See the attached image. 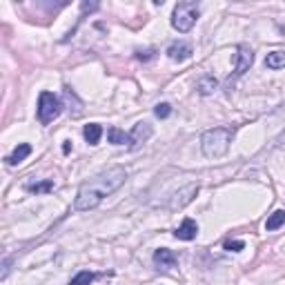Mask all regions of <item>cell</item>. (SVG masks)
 <instances>
[{
	"label": "cell",
	"instance_id": "1",
	"mask_svg": "<svg viewBox=\"0 0 285 285\" xmlns=\"http://www.w3.org/2000/svg\"><path fill=\"white\" fill-rule=\"evenodd\" d=\"M127 180V172L125 167L120 165H114V167H107L98 172L96 176H92L89 180L78 187V194H76V201H74V210L78 212H89L94 208L105 201L109 194H114L118 187H123Z\"/></svg>",
	"mask_w": 285,
	"mask_h": 285
},
{
	"label": "cell",
	"instance_id": "2",
	"mask_svg": "<svg viewBox=\"0 0 285 285\" xmlns=\"http://www.w3.org/2000/svg\"><path fill=\"white\" fill-rule=\"evenodd\" d=\"M234 127H214V129H208L201 136V149L205 156L210 159H221V156L227 154L229 143L234 138Z\"/></svg>",
	"mask_w": 285,
	"mask_h": 285
},
{
	"label": "cell",
	"instance_id": "3",
	"mask_svg": "<svg viewBox=\"0 0 285 285\" xmlns=\"http://www.w3.org/2000/svg\"><path fill=\"white\" fill-rule=\"evenodd\" d=\"M198 14H201V9H198L196 3H187V0H183V3H178L176 7H174L172 27L176 29V32H180V34L190 32V29L196 25Z\"/></svg>",
	"mask_w": 285,
	"mask_h": 285
},
{
	"label": "cell",
	"instance_id": "4",
	"mask_svg": "<svg viewBox=\"0 0 285 285\" xmlns=\"http://www.w3.org/2000/svg\"><path fill=\"white\" fill-rule=\"evenodd\" d=\"M60 112H63V102L58 100V96H54L51 92H42L38 98V120L42 125L54 123Z\"/></svg>",
	"mask_w": 285,
	"mask_h": 285
},
{
	"label": "cell",
	"instance_id": "5",
	"mask_svg": "<svg viewBox=\"0 0 285 285\" xmlns=\"http://www.w3.org/2000/svg\"><path fill=\"white\" fill-rule=\"evenodd\" d=\"M154 134V129H151V125L149 123H136L134 125V129L129 132V149H136L138 145H143L147 138Z\"/></svg>",
	"mask_w": 285,
	"mask_h": 285
},
{
	"label": "cell",
	"instance_id": "6",
	"mask_svg": "<svg viewBox=\"0 0 285 285\" xmlns=\"http://www.w3.org/2000/svg\"><path fill=\"white\" fill-rule=\"evenodd\" d=\"M252 63H254V51L247 45H239V49H236V76L245 74L252 67Z\"/></svg>",
	"mask_w": 285,
	"mask_h": 285
},
{
	"label": "cell",
	"instance_id": "7",
	"mask_svg": "<svg viewBox=\"0 0 285 285\" xmlns=\"http://www.w3.org/2000/svg\"><path fill=\"white\" fill-rule=\"evenodd\" d=\"M167 56L172 60H176V63H183V60L192 56V45L190 42H183V40L172 42V45L167 47Z\"/></svg>",
	"mask_w": 285,
	"mask_h": 285
},
{
	"label": "cell",
	"instance_id": "8",
	"mask_svg": "<svg viewBox=\"0 0 285 285\" xmlns=\"http://www.w3.org/2000/svg\"><path fill=\"white\" fill-rule=\"evenodd\" d=\"M196 234H198V225H196V221H192V218H185V221L178 225L176 232H174V236L180 239V241H192V239H196Z\"/></svg>",
	"mask_w": 285,
	"mask_h": 285
},
{
	"label": "cell",
	"instance_id": "9",
	"mask_svg": "<svg viewBox=\"0 0 285 285\" xmlns=\"http://www.w3.org/2000/svg\"><path fill=\"white\" fill-rule=\"evenodd\" d=\"M154 263L161 265V268H174V265L178 263L176 254H174L172 250H165V247H161V250L154 252Z\"/></svg>",
	"mask_w": 285,
	"mask_h": 285
},
{
	"label": "cell",
	"instance_id": "10",
	"mask_svg": "<svg viewBox=\"0 0 285 285\" xmlns=\"http://www.w3.org/2000/svg\"><path fill=\"white\" fill-rule=\"evenodd\" d=\"M29 154H32V145L20 143V145H18V147L7 156V163H9V165H18V163H22Z\"/></svg>",
	"mask_w": 285,
	"mask_h": 285
},
{
	"label": "cell",
	"instance_id": "11",
	"mask_svg": "<svg viewBox=\"0 0 285 285\" xmlns=\"http://www.w3.org/2000/svg\"><path fill=\"white\" fill-rule=\"evenodd\" d=\"M198 192V185H187L185 190H180L176 194V198H174V203H172V208H183V205H187L192 201V196Z\"/></svg>",
	"mask_w": 285,
	"mask_h": 285
},
{
	"label": "cell",
	"instance_id": "12",
	"mask_svg": "<svg viewBox=\"0 0 285 285\" xmlns=\"http://www.w3.org/2000/svg\"><path fill=\"white\" fill-rule=\"evenodd\" d=\"M83 136H85V141H87L89 145H98L100 136H102V127H100L98 123H89V125H85Z\"/></svg>",
	"mask_w": 285,
	"mask_h": 285
},
{
	"label": "cell",
	"instance_id": "13",
	"mask_svg": "<svg viewBox=\"0 0 285 285\" xmlns=\"http://www.w3.org/2000/svg\"><path fill=\"white\" fill-rule=\"evenodd\" d=\"M216 87H218L216 78H214V76H210V74H205V76H201V78L196 81V89H198V94H203V96L212 94Z\"/></svg>",
	"mask_w": 285,
	"mask_h": 285
},
{
	"label": "cell",
	"instance_id": "14",
	"mask_svg": "<svg viewBox=\"0 0 285 285\" xmlns=\"http://www.w3.org/2000/svg\"><path fill=\"white\" fill-rule=\"evenodd\" d=\"M281 225H285V212L276 210L274 214H270V218L265 221V229H268V232H274V229H278Z\"/></svg>",
	"mask_w": 285,
	"mask_h": 285
},
{
	"label": "cell",
	"instance_id": "15",
	"mask_svg": "<svg viewBox=\"0 0 285 285\" xmlns=\"http://www.w3.org/2000/svg\"><path fill=\"white\" fill-rule=\"evenodd\" d=\"M25 190L32 194H49L54 190V180L45 178V180H40V183H29V185H25Z\"/></svg>",
	"mask_w": 285,
	"mask_h": 285
},
{
	"label": "cell",
	"instance_id": "16",
	"mask_svg": "<svg viewBox=\"0 0 285 285\" xmlns=\"http://www.w3.org/2000/svg\"><path fill=\"white\" fill-rule=\"evenodd\" d=\"M107 138L112 145H125L129 143V134H125L123 129H118V127H109L107 129Z\"/></svg>",
	"mask_w": 285,
	"mask_h": 285
},
{
	"label": "cell",
	"instance_id": "17",
	"mask_svg": "<svg viewBox=\"0 0 285 285\" xmlns=\"http://www.w3.org/2000/svg\"><path fill=\"white\" fill-rule=\"evenodd\" d=\"M265 65H268L270 69H281V67H285V51H272V54H268V58H265Z\"/></svg>",
	"mask_w": 285,
	"mask_h": 285
},
{
	"label": "cell",
	"instance_id": "18",
	"mask_svg": "<svg viewBox=\"0 0 285 285\" xmlns=\"http://www.w3.org/2000/svg\"><path fill=\"white\" fill-rule=\"evenodd\" d=\"M94 281V274L92 272H87V270H83V272H78V274L71 278L69 281V285H89Z\"/></svg>",
	"mask_w": 285,
	"mask_h": 285
},
{
	"label": "cell",
	"instance_id": "19",
	"mask_svg": "<svg viewBox=\"0 0 285 285\" xmlns=\"http://www.w3.org/2000/svg\"><path fill=\"white\" fill-rule=\"evenodd\" d=\"M154 114L159 118H167L169 114H172V105H169V102H159V105L154 107Z\"/></svg>",
	"mask_w": 285,
	"mask_h": 285
},
{
	"label": "cell",
	"instance_id": "20",
	"mask_svg": "<svg viewBox=\"0 0 285 285\" xmlns=\"http://www.w3.org/2000/svg\"><path fill=\"white\" fill-rule=\"evenodd\" d=\"M225 250L227 252H241V250H245V243L243 241H225Z\"/></svg>",
	"mask_w": 285,
	"mask_h": 285
},
{
	"label": "cell",
	"instance_id": "21",
	"mask_svg": "<svg viewBox=\"0 0 285 285\" xmlns=\"http://www.w3.org/2000/svg\"><path fill=\"white\" fill-rule=\"evenodd\" d=\"M136 58H138V60H149V58H154V49H147V51H136Z\"/></svg>",
	"mask_w": 285,
	"mask_h": 285
},
{
	"label": "cell",
	"instance_id": "22",
	"mask_svg": "<svg viewBox=\"0 0 285 285\" xmlns=\"http://www.w3.org/2000/svg\"><path fill=\"white\" fill-rule=\"evenodd\" d=\"M276 145H278V147H285V129L281 132V136L276 138Z\"/></svg>",
	"mask_w": 285,
	"mask_h": 285
},
{
	"label": "cell",
	"instance_id": "23",
	"mask_svg": "<svg viewBox=\"0 0 285 285\" xmlns=\"http://www.w3.org/2000/svg\"><path fill=\"white\" fill-rule=\"evenodd\" d=\"M63 151H65V154H69V151H71V143H69V141L63 145Z\"/></svg>",
	"mask_w": 285,
	"mask_h": 285
}]
</instances>
